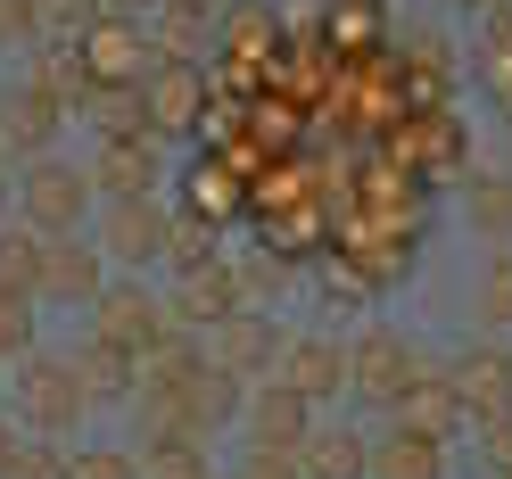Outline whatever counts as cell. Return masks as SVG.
Here are the masks:
<instances>
[{
    "label": "cell",
    "mask_w": 512,
    "mask_h": 479,
    "mask_svg": "<svg viewBox=\"0 0 512 479\" xmlns=\"http://www.w3.org/2000/svg\"><path fill=\"white\" fill-rule=\"evenodd\" d=\"M83 405H100V397H91V380H83L75 356H17V413H25V430L67 438L83 422Z\"/></svg>",
    "instance_id": "6da1fadb"
},
{
    "label": "cell",
    "mask_w": 512,
    "mask_h": 479,
    "mask_svg": "<svg viewBox=\"0 0 512 479\" xmlns=\"http://www.w3.org/2000/svg\"><path fill=\"white\" fill-rule=\"evenodd\" d=\"M75 50H83V67H91V83H100V91L141 83L157 58H166V50H157V34H141V25L124 17V9H100V17H91L83 34H75Z\"/></svg>",
    "instance_id": "7a4b0ae2"
},
{
    "label": "cell",
    "mask_w": 512,
    "mask_h": 479,
    "mask_svg": "<svg viewBox=\"0 0 512 479\" xmlns=\"http://www.w3.org/2000/svg\"><path fill=\"white\" fill-rule=\"evenodd\" d=\"M91 182L83 166H58V157H34V166H25V182H17V207H25V223H34V232H83V207H91Z\"/></svg>",
    "instance_id": "3957f363"
},
{
    "label": "cell",
    "mask_w": 512,
    "mask_h": 479,
    "mask_svg": "<svg viewBox=\"0 0 512 479\" xmlns=\"http://www.w3.org/2000/svg\"><path fill=\"white\" fill-rule=\"evenodd\" d=\"M207 75L190 67V58H157V67L141 75V108H149V133L157 141H174V133H190V124L207 116Z\"/></svg>",
    "instance_id": "277c9868"
},
{
    "label": "cell",
    "mask_w": 512,
    "mask_h": 479,
    "mask_svg": "<svg viewBox=\"0 0 512 479\" xmlns=\"http://www.w3.org/2000/svg\"><path fill=\"white\" fill-rule=\"evenodd\" d=\"M166 240H174V215L149 199H108L100 207V248H108V265H157L166 257Z\"/></svg>",
    "instance_id": "5b68a950"
},
{
    "label": "cell",
    "mask_w": 512,
    "mask_h": 479,
    "mask_svg": "<svg viewBox=\"0 0 512 479\" xmlns=\"http://www.w3.org/2000/svg\"><path fill=\"white\" fill-rule=\"evenodd\" d=\"M413 380H422V364H413V347L397 331H364L356 347H347V389L372 397V405H397Z\"/></svg>",
    "instance_id": "8992f818"
},
{
    "label": "cell",
    "mask_w": 512,
    "mask_h": 479,
    "mask_svg": "<svg viewBox=\"0 0 512 479\" xmlns=\"http://www.w3.org/2000/svg\"><path fill=\"white\" fill-rule=\"evenodd\" d=\"M207 356L223 372H240V380H265V372H281V331L265 323V306H240V314H223L207 331Z\"/></svg>",
    "instance_id": "52a82bcc"
},
{
    "label": "cell",
    "mask_w": 512,
    "mask_h": 479,
    "mask_svg": "<svg viewBox=\"0 0 512 479\" xmlns=\"http://www.w3.org/2000/svg\"><path fill=\"white\" fill-rule=\"evenodd\" d=\"M91 331L116 339V347H133V356H149L157 339H174V306H157L149 290H100V306H91Z\"/></svg>",
    "instance_id": "ba28073f"
},
{
    "label": "cell",
    "mask_w": 512,
    "mask_h": 479,
    "mask_svg": "<svg viewBox=\"0 0 512 479\" xmlns=\"http://www.w3.org/2000/svg\"><path fill=\"white\" fill-rule=\"evenodd\" d=\"M108 290V248H83V232H58L42 257V298L58 306H100Z\"/></svg>",
    "instance_id": "9c48e42d"
},
{
    "label": "cell",
    "mask_w": 512,
    "mask_h": 479,
    "mask_svg": "<svg viewBox=\"0 0 512 479\" xmlns=\"http://www.w3.org/2000/svg\"><path fill=\"white\" fill-rule=\"evenodd\" d=\"M91 182H100V199H141V190H157V133H100Z\"/></svg>",
    "instance_id": "30bf717a"
},
{
    "label": "cell",
    "mask_w": 512,
    "mask_h": 479,
    "mask_svg": "<svg viewBox=\"0 0 512 479\" xmlns=\"http://www.w3.org/2000/svg\"><path fill=\"white\" fill-rule=\"evenodd\" d=\"M248 290H240V265H199V273H182V290H174V323L182 331H215L223 314H240Z\"/></svg>",
    "instance_id": "8fae6325"
},
{
    "label": "cell",
    "mask_w": 512,
    "mask_h": 479,
    "mask_svg": "<svg viewBox=\"0 0 512 479\" xmlns=\"http://www.w3.org/2000/svg\"><path fill=\"white\" fill-rule=\"evenodd\" d=\"M58 116H67V100H50L42 83H25V91H9V108H0V157H34L50 149V133H58Z\"/></svg>",
    "instance_id": "7c38bea8"
},
{
    "label": "cell",
    "mask_w": 512,
    "mask_h": 479,
    "mask_svg": "<svg viewBox=\"0 0 512 479\" xmlns=\"http://www.w3.org/2000/svg\"><path fill=\"white\" fill-rule=\"evenodd\" d=\"M248 430H256V446H306V430H314V397H298L290 380H265V389L248 397Z\"/></svg>",
    "instance_id": "4fadbf2b"
},
{
    "label": "cell",
    "mask_w": 512,
    "mask_h": 479,
    "mask_svg": "<svg viewBox=\"0 0 512 479\" xmlns=\"http://www.w3.org/2000/svg\"><path fill=\"white\" fill-rule=\"evenodd\" d=\"M446 372H455V389H463V405H471V422H488V413H512V356H504V347H463Z\"/></svg>",
    "instance_id": "5bb4252c"
},
{
    "label": "cell",
    "mask_w": 512,
    "mask_h": 479,
    "mask_svg": "<svg viewBox=\"0 0 512 479\" xmlns=\"http://www.w3.org/2000/svg\"><path fill=\"white\" fill-rule=\"evenodd\" d=\"M372 479H446V438L397 422L389 438L372 446Z\"/></svg>",
    "instance_id": "9a60e30c"
},
{
    "label": "cell",
    "mask_w": 512,
    "mask_h": 479,
    "mask_svg": "<svg viewBox=\"0 0 512 479\" xmlns=\"http://www.w3.org/2000/svg\"><path fill=\"white\" fill-rule=\"evenodd\" d=\"M215 50L240 58V67H265V58L281 50V17L265 9V0H232V9H223V25H215Z\"/></svg>",
    "instance_id": "2e32d148"
},
{
    "label": "cell",
    "mask_w": 512,
    "mask_h": 479,
    "mask_svg": "<svg viewBox=\"0 0 512 479\" xmlns=\"http://www.w3.org/2000/svg\"><path fill=\"white\" fill-rule=\"evenodd\" d=\"M281 380H290L298 397L323 405V397H339V389H347V356H339L331 339H281Z\"/></svg>",
    "instance_id": "e0dca14e"
},
{
    "label": "cell",
    "mask_w": 512,
    "mask_h": 479,
    "mask_svg": "<svg viewBox=\"0 0 512 479\" xmlns=\"http://www.w3.org/2000/svg\"><path fill=\"white\" fill-rule=\"evenodd\" d=\"M298 471L306 479H372V438H356V430H306Z\"/></svg>",
    "instance_id": "ac0fdd59"
},
{
    "label": "cell",
    "mask_w": 512,
    "mask_h": 479,
    "mask_svg": "<svg viewBox=\"0 0 512 479\" xmlns=\"http://www.w3.org/2000/svg\"><path fill=\"white\" fill-rule=\"evenodd\" d=\"M463 413H471V405H463V389H455V372H422V380H413V389L397 397V422H413V430H438V438L455 430Z\"/></svg>",
    "instance_id": "d6986e66"
},
{
    "label": "cell",
    "mask_w": 512,
    "mask_h": 479,
    "mask_svg": "<svg viewBox=\"0 0 512 479\" xmlns=\"http://www.w3.org/2000/svg\"><path fill=\"white\" fill-rule=\"evenodd\" d=\"M149 17H157V50L166 58H199L223 25V9H207V0H157Z\"/></svg>",
    "instance_id": "ffe728a7"
},
{
    "label": "cell",
    "mask_w": 512,
    "mask_h": 479,
    "mask_svg": "<svg viewBox=\"0 0 512 479\" xmlns=\"http://www.w3.org/2000/svg\"><path fill=\"white\" fill-rule=\"evenodd\" d=\"M232 413H248V389H240V372H223L215 356L199 364V380H190V430H223V422H232Z\"/></svg>",
    "instance_id": "44dd1931"
},
{
    "label": "cell",
    "mask_w": 512,
    "mask_h": 479,
    "mask_svg": "<svg viewBox=\"0 0 512 479\" xmlns=\"http://www.w3.org/2000/svg\"><path fill=\"white\" fill-rule=\"evenodd\" d=\"M75 364L91 380V397H133L141 389V356H133V347H116V339H100V331L75 347Z\"/></svg>",
    "instance_id": "7402d4cb"
},
{
    "label": "cell",
    "mask_w": 512,
    "mask_h": 479,
    "mask_svg": "<svg viewBox=\"0 0 512 479\" xmlns=\"http://www.w3.org/2000/svg\"><path fill=\"white\" fill-rule=\"evenodd\" d=\"M42 257H50V232H34V223H0V290L17 298H42Z\"/></svg>",
    "instance_id": "603a6c76"
},
{
    "label": "cell",
    "mask_w": 512,
    "mask_h": 479,
    "mask_svg": "<svg viewBox=\"0 0 512 479\" xmlns=\"http://www.w3.org/2000/svg\"><path fill=\"white\" fill-rule=\"evenodd\" d=\"M463 215H471V232L512 240V174H471V190H463Z\"/></svg>",
    "instance_id": "cb8c5ba5"
},
{
    "label": "cell",
    "mask_w": 512,
    "mask_h": 479,
    "mask_svg": "<svg viewBox=\"0 0 512 479\" xmlns=\"http://www.w3.org/2000/svg\"><path fill=\"white\" fill-rule=\"evenodd\" d=\"M190 215H207V223L240 215V174L223 166V157H199V166H190Z\"/></svg>",
    "instance_id": "d4e9b609"
},
{
    "label": "cell",
    "mask_w": 512,
    "mask_h": 479,
    "mask_svg": "<svg viewBox=\"0 0 512 479\" xmlns=\"http://www.w3.org/2000/svg\"><path fill=\"white\" fill-rule=\"evenodd\" d=\"M323 42L331 50H380V0H331L323 9Z\"/></svg>",
    "instance_id": "484cf974"
},
{
    "label": "cell",
    "mask_w": 512,
    "mask_h": 479,
    "mask_svg": "<svg viewBox=\"0 0 512 479\" xmlns=\"http://www.w3.org/2000/svg\"><path fill=\"white\" fill-rule=\"evenodd\" d=\"M141 479H207V446L199 438H149V463H141Z\"/></svg>",
    "instance_id": "4316f807"
},
{
    "label": "cell",
    "mask_w": 512,
    "mask_h": 479,
    "mask_svg": "<svg viewBox=\"0 0 512 479\" xmlns=\"http://www.w3.org/2000/svg\"><path fill=\"white\" fill-rule=\"evenodd\" d=\"M166 257H174L182 273L215 265V223H207V215H174V240H166Z\"/></svg>",
    "instance_id": "83f0119b"
},
{
    "label": "cell",
    "mask_w": 512,
    "mask_h": 479,
    "mask_svg": "<svg viewBox=\"0 0 512 479\" xmlns=\"http://www.w3.org/2000/svg\"><path fill=\"white\" fill-rule=\"evenodd\" d=\"M479 314L512 331V248H496V257H488V273H479Z\"/></svg>",
    "instance_id": "f1b7e54d"
},
{
    "label": "cell",
    "mask_w": 512,
    "mask_h": 479,
    "mask_svg": "<svg viewBox=\"0 0 512 479\" xmlns=\"http://www.w3.org/2000/svg\"><path fill=\"white\" fill-rule=\"evenodd\" d=\"M34 298H17V290H0V364L9 356H34V314H25Z\"/></svg>",
    "instance_id": "f546056e"
},
{
    "label": "cell",
    "mask_w": 512,
    "mask_h": 479,
    "mask_svg": "<svg viewBox=\"0 0 512 479\" xmlns=\"http://www.w3.org/2000/svg\"><path fill=\"white\" fill-rule=\"evenodd\" d=\"M100 9H108V0H42V34H50V42H75Z\"/></svg>",
    "instance_id": "4dcf8cb0"
},
{
    "label": "cell",
    "mask_w": 512,
    "mask_h": 479,
    "mask_svg": "<svg viewBox=\"0 0 512 479\" xmlns=\"http://www.w3.org/2000/svg\"><path fill=\"white\" fill-rule=\"evenodd\" d=\"M67 479H141V463L116 446H83V455H67Z\"/></svg>",
    "instance_id": "1f68e13d"
},
{
    "label": "cell",
    "mask_w": 512,
    "mask_h": 479,
    "mask_svg": "<svg viewBox=\"0 0 512 479\" xmlns=\"http://www.w3.org/2000/svg\"><path fill=\"white\" fill-rule=\"evenodd\" d=\"M42 42V0H0V50Z\"/></svg>",
    "instance_id": "d6a6232c"
},
{
    "label": "cell",
    "mask_w": 512,
    "mask_h": 479,
    "mask_svg": "<svg viewBox=\"0 0 512 479\" xmlns=\"http://www.w3.org/2000/svg\"><path fill=\"white\" fill-rule=\"evenodd\" d=\"M240 479H306V471H298L290 446H256V455L240 463Z\"/></svg>",
    "instance_id": "836d02e7"
},
{
    "label": "cell",
    "mask_w": 512,
    "mask_h": 479,
    "mask_svg": "<svg viewBox=\"0 0 512 479\" xmlns=\"http://www.w3.org/2000/svg\"><path fill=\"white\" fill-rule=\"evenodd\" d=\"M9 479H67V455H50V446H25Z\"/></svg>",
    "instance_id": "e575fe53"
},
{
    "label": "cell",
    "mask_w": 512,
    "mask_h": 479,
    "mask_svg": "<svg viewBox=\"0 0 512 479\" xmlns=\"http://www.w3.org/2000/svg\"><path fill=\"white\" fill-rule=\"evenodd\" d=\"M479 42H488V58H504V50H512V0H496V9H488V25H479Z\"/></svg>",
    "instance_id": "d590c367"
},
{
    "label": "cell",
    "mask_w": 512,
    "mask_h": 479,
    "mask_svg": "<svg viewBox=\"0 0 512 479\" xmlns=\"http://www.w3.org/2000/svg\"><path fill=\"white\" fill-rule=\"evenodd\" d=\"M479 430H488V463H496V471H512V413H488Z\"/></svg>",
    "instance_id": "8d00e7d4"
},
{
    "label": "cell",
    "mask_w": 512,
    "mask_h": 479,
    "mask_svg": "<svg viewBox=\"0 0 512 479\" xmlns=\"http://www.w3.org/2000/svg\"><path fill=\"white\" fill-rule=\"evenodd\" d=\"M488 100H496V116L512 124V50H504V58H488Z\"/></svg>",
    "instance_id": "74e56055"
},
{
    "label": "cell",
    "mask_w": 512,
    "mask_h": 479,
    "mask_svg": "<svg viewBox=\"0 0 512 479\" xmlns=\"http://www.w3.org/2000/svg\"><path fill=\"white\" fill-rule=\"evenodd\" d=\"M323 290H331V298H356V306L372 298V290H364V281H356V273H347V265H323Z\"/></svg>",
    "instance_id": "f35d334b"
},
{
    "label": "cell",
    "mask_w": 512,
    "mask_h": 479,
    "mask_svg": "<svg viewBox=\"0 0 512 479\" xmlns=\"http://www.w3.org/2000/svg\"><path fill=\"white\" fill-rule=\"evenodd\" d=\"M240 290H281V265H240Z\"/></svg>",
    "instance_id": "ab89813d"
},
{
    "label": "cell",
    "mask_w": 512,
    "mask_h": 479,
    "mask_svg": "<svg viewBox=\"0 0 512 479\" xmlns=\"http://www.w3.org/2000/svg\"><path fill=\"white\" fill-rule=\"evenodd\" d=\"M17 455H25V446H17V430H9V422H0V479H9V471H17Z\"/></svg>",
    "instance_id": "60d3db41"
},
{
    "label": "cell",
    "mask_w": 512,
    "mask_h": 479,
    "mask_svg": "<svg viewBox=\"0 0 512 479\" xmlns=\"http://www.w3.org/2000/svg\"><path fill=\"white\" fill-rule=\"evenodd\" d=\"M108 9H124V17H141V9H157V0H108Z\"/></svg>",
    "instance_id": "b9f144b4"
},
{
    "label": "cell",
    "mask_w": 512,
    "mask_h": 479,
    "mask_svg": "<svg viewBox=\"0 0 512 479\" xmlns=\"http://www.w3.org/2000/svg\"><path fill=\"white\" fill-rule=\"evenodd\" d=\"M463 9H496V0H463Z\"/></svg>",
    "instance_id": "7bdbcfd3"
},
{
    "label": "cell",
    "mask_w": 512,
    "mask_h": 479,
    "mask_svg": "<svg viewBox=\"0 0 512 479\" xmlns=\"http://www.w3.org/2000/svg\"><path fill=\"white\" fill-rule=\"evenodd\" d=\"M207 9H232V0H207Z\"/></svg>",
    "instance_id": "ee69618b"
},
{
    "label": "cell",
    "mask_w": 512,
    "mask_h": 479,
    "mask_svg": "<svg viewBox=\"0 0 512 479\" xmlns=\"http://www.w3.org/2000/svg\"><path fill=\"white\" fill-rule=\"evenodd\" d=\"M0 207H9V182H0Z\"/></svg>",
    "instance_id": "f6af8a7d"
}]
</instances>
